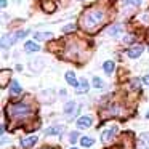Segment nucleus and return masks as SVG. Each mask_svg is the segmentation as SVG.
Returning a JSON list of instances; mask_svg holds the SVG:
<instances>
[{
	"mask_svg": "<svg viewBox=\"0 0 149 149\" xmlns=\"http://www.w3.org/2000/svg\"><path fill=\"white\" fill-rule=\"evenodd\" d=\"M77 136H79V133H77V132H72L71 135H69V141H71L72 144H74V143L77 141Z\"/></svg>",
	"mask_w": 149,
	"mask_h": 149,
	"instance_id": "cd10ccee",
	"label": "nucleus"
},
{
	"mask_svg": "<svg viewBox=\"0 0 149 149\" xmlns=\"http://www.w3.org/2000/svg\"><path fill=\"white\" fill-rule=\"evenodd\" d=\"M0 3H2V8L7 7V0H0Z\"/></svg>",
	"mask_w": 149,
	"mask_h": 149,
	"instance_id": "473e14b6",
	"label": "nucleus"
},
{
	"mask_svg": "<svg viewBox=\"0 0 149 149\" xmlns=\"http://www.w3.org/2000/svg\"><path fill=\"white\" fill-rule=\"evenodd\" d=\"M66 80H68V84L69 85H72V87H75L77 88L79 87V82H77V77H75V74L74 72H66Z\"/></svg>",
	"mask_w": 149,
	"mask_h": 149,
	"instance_id": "ddd939ff",
	"label": "nucleus"
},
{
	"mask_svg": "<svg viewBox=\"0 0 149 149\" xmlns=\"http://www.w3.org/2000/svg\"><path fill=\"white\" fill-rule=\"evenodd\" d=\"M21 91H23L21 85L18 84L16 80H13V82H11V85H10V93H11V95H19Z\"/></svg>",
	"mask_w": 149,
	"mask_h": 149,
	"instance_id": "f3484780",
	"label": "nucleus"
},
{
	"mask_svg": "<svg viewBox=\"0 0 149 149\" xmlns=\"http://www.w3.org/2000/svg\"><path fill=\"white\" fill-rule=\"evenodd\" d=\"M104 23H106V11L98 7H91L85 10L80 18V27L90 34L96 32Z\"/></svg>",
	"mask_w": 149,
	"mask_h": 149,
	"instance_id": "f257e3e1",
	"label": "nucleus"
},
{
	"mask_svg": "<svg viewBox=\"0 0 149 149\" xmlns=\"http://www.w3.org/2000/svg\"><path fill=\"white\" fill-rule=\"evenodd\" d=\"M143 82H144L146 85H149V74H148V75H144V77H143Z\"/></svg>",
	"mask_w": 149,
	"mask_h": 149,
	"instance_id": "2f4dec72",
	"label": "nucleus"
},
{
	"mask_svg": "<svg viewBox=\"0 0 149 149\" xmlns=\"http://www.w3.org/2000/svg\"><path fill=\"white\" fill-rule=\"evenodd\" d=\"M72 149H77V148H72Z\"/></svg>",
	"mask_w": 149,
	"mask_h": 149,
	"instance_id": "f704fd0d",
	"label": "nucleus"
},
{
	"mask_svg": "<svg viewBox=\"0 0 149 149\" xmlns=\"http://www.w3.org/2000/svg\"><path fill=\"white\" fill-rule=\"evenodd\" d=\"M120 31H122V26H120V24H114V26H111L109 29H107V34H109V36H112V37H116Z\"/></svg>",
	"mask_w": 149,
	"mask_h": 149,
	"instance_id": "6ab92c4d",
	"label": "nucleus"
},
{
	"mask_svg": "<svg viewBox=\"0 0 149 149\" xmlns=\"http://www.w3.org/2000/svg\"><path fill=\"white\" fill-rule=\"evenodd\" d=\"M146 117H148V119H149V112H148V114H146Z\"/></svg>",
	"mask_w": 149,
	"mask_h": 149,
	"instance_id": "72a5a7b5",
	"label": "nucleus"
},
{
	"mask_svg": "<svg viewBox=\"0 0 149 149\" xmlns=\"http://www.w3.org/2000/svg\"><path fill=\"white\" fill-rule=\"evenodd\" d=\"M132 42H133V37H132V36L125 37V43H132Z\"/></svg>",
	"mask_w": 149,
	"mask_h": 149,
	"instance_id": "7c9ffc66",
	"label": "nucleus"
},
{
	"mask_svg": "<svg viewBox=\"0 0 149 149\" xmlns=\"http://www.w3.org/2000/svg\"><path fill=\"white\" fill-rule=\"evenodd\" d=\"M93 87L95 88H103L104 87V82L101 80L100 77H93Z\"/></svg>",
	"mask_w": 149,
	"mask_h": 149,
	"instance_id": "b1692460",
	"label": "nucleus"
},
{
	"mask_svg": "<svg viewBox=\"0 0 149 149\" xmlns=\"http://www.w3.org/2000/svg\"><path fill=\"white\" fill-rule=\"evenodd\" d=\"M75 103L74 101H68V103H66V106H64V112L68 114V117H72L74 116V112H75Z\"/></svg>",
	"mask_w": 149,
	"mask_h": 149,
	"instance_id": "4468645a",
	"label": "nucleus"
},
{
	"mask_svg": "<svg viewBox=\"0 0 149 149\" xmlns=\"http://www.w3.org/2000/svg\"><path fill=\"white\" fill-rule=\"evenodd\" d=\"M79 56H80V48H79L77 42H69L64 52V58L72 61V59H79Z\"/></svg>",
	"mask_w": 149,
	"mask_h": 149,
	"instance_id": "7ed1b4c3",
	"label": "nucleus"
},
{
	"mask_svg": "<svg viewBox=\"0 0 149 149\" xmlns=\"http://www.w3.org/2000/svg\"><path fill=\"white\" fill-rule=\"evenodd\" d=\"M143 50H144L143 45H135V47H132L130 50H127V55H128L130 58H138V56L143 53Z\"/></svg>",
	"mask_w": 149,
	"mask_h": 149,
	"instance_id": "1a4fd4ad",
	"label": "nucleus"
},
{
	"mask_svg": "<svg viewBox=\"0 0 149 149\" xmlns=\"http://www.w3.org/2000/svg\"><path fill=\"white\" fill-rule=\"evenodd\" d=\"M64 132V125H53L50 128L45 130V135L47 136H52V135H61Z\"/></svg>",
	"mask_w": 149,
	"mask_h": 149,
	"instance_id": "9d476101",
	"label": "nucleus"
},
{
	"mask_svg": "<svg viewBox=\"0 0 149 149\" xmlns=\"http://www.w3.org/2000/svg\"><path fill=\"white\" fill-rule=\"evenodd\" d=\"M139 87V80L136 79V80H132V88H138Z\"/></svg>",
	"mask_w": 149,
	"mask_h": 149,
	"instance_id": "c756f323",
	"label": "nucleus"
},
{
	"mask_svg": "<svg viewBox=\"0 0 149 149\" xmlns=\"http://www.w3.org/2000/svg\"><path fill=\"white\" fill-rule=\"evenodd\" d=\"M117 132V127H111L109 130H106V132H103V135H101V141L104 143V144H107L109 141H112L114 135H116Z\"/></svg>",
	"mask_w": 149,
	"mask_h": 149,
	"instance_id": "423d86ee",
	"label": "nucleus"
},
{
	"mask_svg": "<svg viewBox=\"0 0 149 149\" xmlns=\"http://www.w3.org/2000/svg\"><path fill=\"white\" fill-rule=\"evenodd\" d=\"M77 127L80 130H85V128H90L91 127V117L90 116H84L77 120Z\"/></svg>",
	"mask_w": 149,
	"mask_h": 149,
	"instance_id": "6e6552de",
	"label": "nucleus"
},
{
	"mask_svg": "<svg viewBox=\"0 0 149 149\" xmlns=\"http://www.w3.org/2000/svg\"><path fill=\"white\" fill-rule=\"evenodd\" d=\"M36 143H37V136H27V138L21 139V148L29 149V148H32Z\"/></svg>",
	"mask_w": 149,
	"mask_h": 149,
	"instance_id": "9b49d317",
	"label": "nucleus"
},
{
	"mask_svg": "<svg viewBox=\"0 0 149 149\" xmlns=\"http://www.w3.org/2000/svg\"><path fill=\"white\" fill-rule=\"evenodd\" d=\"M24 50H26L27 53H32V52H39L40 47L37 45L36 42H26V45H24Z\"/></svg>",
	"mask_w": 149,
	"mask_h": 149,
	"instance_id": "dca6fc26",
	"label": "nucleus"
},
{
	"mask_svg": "<svg viewBox=\"0 0 149 149\" xmlns=\"http://www.w3.org/2000/svg\"><path fill=\"white\" fill-rule=\"evenodd\" d=\"M132 148H133V138H132V133L128 132L125 133V138L119 144H116L114 148H109V149H132Z\"/></svg>",
	"mask_w": 149,
	"mask_h": 149,
	"instance_id": "20e7f679",
	"label": "nucleus"
},
{
	"mask_svg": "<svg viewBox=\"0 0 149 149\" xmlns=\"http://www.w3.org/2000/svg\"><path fill=\"white\" fill-rule=\"evenodd\" d=\"M43 149H47V148H43Z\"/></svg>",
	"mask_w": 149,
	"mask_h": 149,
	"instance_id": "c9c22d12",
	"label": "nucleus"
},
{
	"mask_svg": "<svg viewBox=\"0 0 149 149\" xmlns=\"http://www.w3.org/2000/svg\"><path fill=\"white\" fill-rule=\"evenodd\" d=\"M34 39L36 40H48V39H52V32H37V34H34Z\"/></svg>",
	"mask_w": 149,
	"mask_h": 149,
	"instance_id": "aec40b11",
	"label": "nucleus"
},
{
	"mask_svg": "<svg viewBox=\"0 0 149 149\" xmlns=\"http://www.w3.org/2000/svg\"><path fill=\"white\" fill-rule=\"evenodd\" d=\"M7 75H10V71H2V87L7 84Z\"/></svg>",
	"mask_w": 149,
	"mask_h": 149,
	"instance_id": "393cba45",
	"label": "nucleus"
},
{
	"mask_svg": "<svg viewBox=\"0 0 149 149\" xmlns=\"http://www.w3.org/2000/svg\"><path fill=\"white\" fill-rule=\"evenodd\" d=\"M43 68V59L42 58H37V61H31V69L32 71H40Z\"/></svg>",
	"mask_w": 149,
	"mask_h": 149,
	"instance_id": "a211bd4d",
	"label": "nucleus"
},
{
	"mask_svg": "<svg viewBox=\"0 0 149 149\" xmlns=\"http://www.w3.org/2000/svg\"><path fill=\"white\" fill-rule=\"evenodd\" d=\"M7 114L10 116L11 120H23L26 117L32 116L34 109L27 103H15V104H8L7 106Z\"/></svg>",
	"mask_w": 149,
	"mask_h": 149,
	"instance_id": "f03ea898",
	"label": "nucleus"
},
{
	"mask_svg": "<svg viewBox=\"0 0 149 149\" xmlns=\"http://www.w3.org/2000/svg\"><path fill=\"white\" fill-rule=\"evenodd\" d=\"M42 7H43V10H45L47 13H53V11L56 10V5L53 3V2H43Z\"/></svg>",
	"mask_w": 149,
	"mask_h": 149,
	"instance_id": "412c9836",
	"label": "nucleus"
},
{
	"mask_svg": "<svg viewBox=\"0 0 149 149\" xmlns=\"http://www.w3.org/2000/svg\"><path fill=\"white\" fill-rule=\"evenodd\" d=\"M103 69H104V72H106L107 75H111V74H112V71H114V63L112 61H106L103 64Z\"/></svg>",
	"mask_w": 149,
	"mask_h": 149,
	"instance_id": "4be33fe9",
	"label": "nucleus"
},
{
	"mask_svg": "<svg viewBox=\"0 0 149 149\" xmlns=\"http://www.w3.org/2000/svg\"><path fill=\"white\" fill-rule=\"evenodd\" d=\"M80 143H82V146H84V148H90V146L93 144V139L88 138V136H84V138L80 139Z\"/></svg>",
	"mask_w": 149,
	"mask_h": 149,
	"instance_id": "5701e85b",
	"label": "nucleus"
},
{
	"mask_svg": "<svg viewBox=\"0 0 149 149\" xmlns=\"http://www.w3.org/2000/svg\"><path fill=\"white\" fill-rule=\"evenodd\" d=\"M16 36H3L2 37V48H8L16 42Z\"/></svg>",
	"mask_w": 149,
	"mask_h": 149,
	"instance_id": "f8f14e48",
	"label": "nucleus"
},
{
	"mask_svg": "<svg viewBox=\"0 0 149 149\" xmlns=\"http://www.w3.org/2000/svg\"><path fill=\"white\" fill-rule=\"evenodd\" d=\"M120 107L119 106H109L106 111H101V119H107V117H114V116H119L120 114Z\"/></svg>",
	"mask_w": 149,
	"mask_h": 149,
	"instance_id": "39448f33",
	"label": "nucleus"
},
{
	"mask_svg": "<svg viewBox=\"0 0 149 149\" xmlns=\"http://www.w3.org/2000/svg\"><path fill=\"white\" fill-rule=\"evenodd\" d=\"M75 29V24H68V26H64V29H63V32H72V31Z\"/></svg>",
	"mask_w": 149,
	"mask_h": 149,
	"instance_id": "c85d7f7f",
	"label": "nucleus"
},
{
	"mask_svg": "<svg viewBox=\"0 0 149 149\" xmlns=\"http://www.w3.org/2000/svg\"><path fill=\"white\" fill-rule=\"evenodd\" d=\"M136 148L138 149H149V133H143V135H139L138 143H136Z\"/></svg>",
	"mask_w": 149,
	"mask_h": 149,
	"instance_id": "0eeeda50",
	"label": "nucleus"
},
{
	"mask_svg": "<svg viewBox=\"0 0 149 149\" xmlns=\"http://www.w3.org/2000/svg\"><path fill=\"white\" fill-rule=\"evenodd\" d=\"M127 5H133V7H139L141 5V0H125Z\"/></svg>",
	"mask_w": 149,
	"mask_h": 149,
	"instance_id": "a878e982",
	"label": "nucleus"
},
{
	"mask_svg": "<svg viewBox=\"0 0 149 149\" xmlns=\"http://www.w3.org/2000/svg\"><path fill=\"white\" fill-rule=\"evenodd\" d=\"M27 32H29V31H18V32L15 34V36H16V39L19 40V39H23V37H26V36H27Z\"/></svg>",
	"mask_w": 149,
	"mask_h": 149,
	"instance_id": "bb28decb",
	"label": "nucleus"
},
{
	"mask_svg": "<svg viewBox=\"0 0 149 149\" xmlns=\"http://www.w3.org/2000/svg\"><path fill=\"white\" fill-rule=\"evenodd\" d=\"M88 88H90V85H88L87 79H82L80 84H79V87L75 88V90H77V93H85V91H88Z\"/></svg>",
	"mask_w": 149,
	"mask_h": 149,
	"instance_id": "2eb2a0df",
	"label": "nucleus"
}]
</instances>
